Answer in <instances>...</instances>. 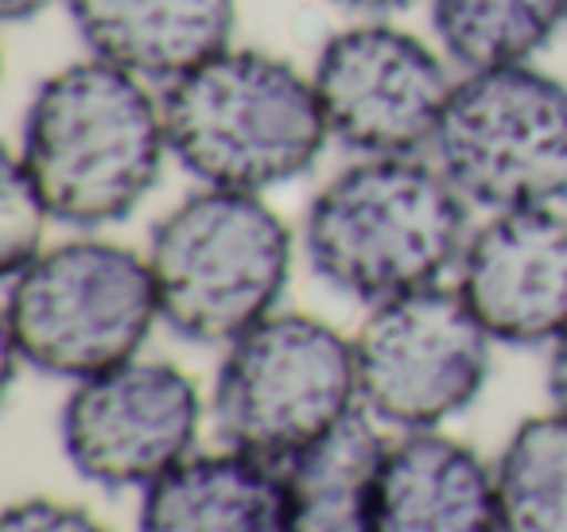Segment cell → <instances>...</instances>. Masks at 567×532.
Masks as SVG:
<instances>
[{"mask_svg": "<svg viewBox=\"0 0 567 532\" xmlns=\"http://www.w3.org/2000/svg\"><path fill=\"white\" fill-rule=\"evenodd\" d=\"M362 405L354 338L311 315H268L226 346L210 416L221 443L288 462Z\"/></svg>", "mask_w": 567, "mask_h": 532, "instance_id": "obj_6", "label": "cell"}, {"mask_svg": "<svg viewBox=\"0 0 567 532\" xmlns=\"http://www.w3.org/2000/svg\"><path fill=\"white\" fill-rule=\"evenodd\" d=\"M311 82L331 141L354 156H420L432 149L455 90L447 63L420 35L381 20L334 32Z\"/></svg>", "mask_w": 567, "mask_h": 532, "instance_id": "obj_9", "label": "cell"}, {"mask_svg": "<svg viewBox=\"0 0 567 532\" xmlns=\"http://www.w3.org/2000/svg\"><path fill=\"white\" fill-rule=\"evenodd\" d=\"M90 55L144 82H175L234 43L237 0H66Z\"/></svg>", "mask_w": 567, "mask_h": 532, "instance_id": "obj_13", "label": "cell"}, {"mask_svg": "<svg viewBox=\"0 0 567 532\" xmlns=\"http://www.w3.org/2000/svg\"><path fill=\"white\" fill-rule=\"evenodd\" d=\"M548 397L551 408L567 416V330L551 342L548 354Z\"/></svg>", "mask_w": 567, "mask_h": 532, "instance_id": "obj_20", "label": "cell"}, {"mask_svg": "<svg viewBox=\"0 0 567 532\" xmlns=\"http://www.w3.org/2000/svg\"><path fill=\"white\" fill-rule=\"evenodd\" d=\"M435 164L486 211L567 198V86L533 63L466 71L435 129Z\"/></svg>", "mask_w": 567, "mask_h": 532, "instance_id": "obj_7", "label": "cell"}, {"mask_svg": "<svg viewBox=\"0 0 567 532\" xmlns=\"http://www.w3.org/2000/svg\"><path fill=\"white\" fill-rule=\"evenodd\" d=\"M370 532H502L494 470L440 428L404 431L381 462Z\"/></svg>", "mask_w": 567, "mask_h": 532, "instance_id": "obj_12", "label": "cell"}, {"mask_svg": "<svg viewBox=\"0 0 567 532\" xmlns=\"http://www.w3.org/2000/svg\"><path fill=\"white\" fill-rule=\"evenodd\" d=\"M17 156L55 222L74 229L125 222L172 156L164 102L144 79L86 55L35 86Z\"/></svg>", "mask_w": 567, "mask_h": 532, "instance_id": "obj_1", "label": "cell"}, {"mask_svg": "<svg viewBox=\"0 0 567 532\" xmlns=\"http://www.w3.org/2000/svg\"><path fill=\"white\" fill-rule=\"evenodd\" d=\"M385 451L389 439L358 405L323 439L280 462L292 498V532H370Z\"/></svg>", "mask_w": 567, "mask_h": 532, "instance_id": "obj_15", "label": "cell"}, {"mask_svg": "<svg viewBox=\"0 0 567 532\" xmlns=\"http://www.w3.org/2000/svg\"><path fill=\"white\" fill-rule=\"evenodd\" d=\"M339 9H350V12H358V17H370V20H378V17H393V12H404V9H412L416 0H334Z\"/></svg>", "mask_w": 567, "mask_h": 532, "instance_id": "obj_21", "label": "cell"}, {"mask_svg": "<svg viewBox=\"0 0 567 532\" xmlns=\"http://www.w3.org/2000/svg\"><path fill=\"white\" fill-rule=\"evenodd\" d=\"M51 4H59V0H0V17L9 24H24V20L43 17Z\"/></svg>", "mask_w": 567, "mask_h": 532, "instance_id": "obj_22", "label": "cell"}, {"mask_svg": "<svg viewBox=\"0 0 567 532\" xmlns=\"http://www.w3.org/2000/svg\"><path fill=\"white\" fill-rule=\"evenodd\" d=\"M198 423V385L172 361L133 358L74 381L59 416V436L86 482L144 490L195 451Z\"/></svg>", "mask_w": 567, "mask_h": 532, "instance_id": "obj_10", "label": "cell"}, {"mask_svg": "<svg viewBox=\"0 0 567 532\" xmlns=\"http://www.w3.org/2000/svg\"><path fill=\"white\" fill-rule=\"evenodd\" d=\"M51 211L43 203L40 187L28 175L24 160L17 149L4 152L0 164V276L9 280L24 265H32L43 253V229H48Z\"/></svg>", "mask_w": 567, "mask_h": 532, "instance_id": "obj_18", "label": "cell"}, {"mask_svg": "<svg viewBox=\"0 0 567 532\" xmlns=\"http://www.w3.org/2000/svg\"><path fill=\"white\" fill-rule=\"evenodd\" d=\"M159 319L187 342L229 346L276 315L292 276V229L252 191L198 187L152 226Z\"/></svg>", "mask_w": 567, "mask_h": 532, "instance_id": "obj_4", "label": "cell"}, {"mask_svg": "<svg viewBox=\"0 0 567 532\" xmlns=\"http://www.w3.org/2000/svg\"><path fill=\"white\" fill-rule=\"evenodd\" d=\"M489 330L458 288H416L370 307L354 335L358 397L381 423L432 431L482 392Z\"/></svg>", "mask_w": 567, "mask_h": 532, "instance_id": "obj_8", "label": "cell"}, {"mask_svg": "<svg viewBox=\"0 0 567 532\" xmlns=\"http://www.w3.org/2000/svg\"><path fill=\"white\" fill-rule=\"evenodd\" d=\"M466 249V198L420 156H358L303 218L311 273L362 304L432 288Z\"/></svg>", "mask_w": 567, "mask_h": 532, "instance_id": "obj_2", "label": "cell"}, {"mask_svg": "<svg viewBox=\"0 0 567 532\" xmlns=\"http://www.w3.org/2000/svg\"><path fill=\"white\" fill-rule=\"evenodd\" d=\"M0 532H105V524L82 505L51 498H28L4 509Z\"/></svg>", "mask_w": 567, "mask_h": 532, "instance_id": "obj_19", "label": "cell"}, {"mask_svg": "<svg viewBox=\"0 0 567 532\" xmlns=\"http://www.w3.org/2000/svg\"><path fill=\"white\" fill-rule=\"evenodd\" d=\"M159 319L148 257L102 237L43 249L4 280V342L24 366L66 381L133 361Z\"/></svg>", "mask_w": 567, "mask_h": 532, "instance_id": "obj_5", "label": "cell"}, {"mask_svg": "<svg viewBox=\"0 0 567 532\" xmlns=\"http://www.w3.org/2000/svg\"><path fill=\"white\" fill-rule=\"evenodd\" d=\"M494 478L502 532H567V416L551 408L520 423Z\"/></svg>", "mask_w": 567, "mask_h": 532, "instance_id": "obj_17", "label": "cell"}, {"mask_svg": "<svg viewBox=\"0 0 567 532\" xmlns=\"http://www.w3.org/2000/svg\"><path fill=\"white\" fill-rule=\"evenodd\" d=\"M443 51L466 71L533 63L567 24V0H427Z\"/></svg>", "mask_w": 567, "mask_h": 532, "instance_id": "obj_16", "label": "cell"}, {"mask_svg": "<svg viewBox=\"0 0 567 532\" xmlns=\"http://www.w3.org/2000/svg\"><path fill=\"white\" fill-rule=\"evenodd\" d=\"M159 102L167 149L203 187L265 195L311 172L331 141L311 74L257 48L229 43Z\"/></svg>", "mask_w": 567, "mask_h": 532, "instance_id": "obj_3", "label": "cell"}, {"mask_svg": "<svg viewBox=\"0 0 567 532\" xmlns=\"http://www.w3.org/2000/svg\"><path fill=\"white\" fill-rule=\"evenodd\" d=\"M141 532H292L284 470L245 451H190L144 485Z\"/></svg>", "mask_w": 567, "mask_h": 532, "instance_id": "obj_14", "label": "cell"}, {"mask_svg": "<svg viewBox=\"0 0 567 532\" xmlns=\"http://www.w3.org/2000/svg\"><path fill=\"white\" fill-rule=\"evenodd\" d=\"M458 291L494 342H556L567 330V218L556 206L497 211L466 237Z\"/></svg>", "mask_w": 567, "mask_h": 532, "instance_id": "obj_11", "label": "cell"}]
</instances>
